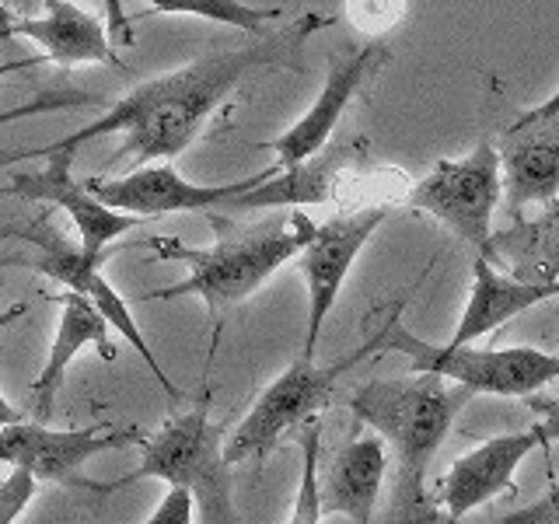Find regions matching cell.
I'll list each match as a JSON object with an SVG mask.
<instances>
[{
	"mask_svg": "<svg viewBox=\"0 0 559 524\" xmlns=\"http://www.w3.org/2000/svg\"><path fill=\"white\" fill-rule=\"evenodd\" d=\"M559 294V284H521L514 276L497 273L483 255L472 262V294L462 311V322L448 340V349L472 346L476 340L489 336V332L503 329L518 314L532 311L535 305L549 301Z\"/></svg>",
	"mask_w": 559,
	"mask_h": 524,
	"instance_id": "20",
	"label": "cell"
},
{
	"mask_svg": "<svg viewBox=\"0 0 559 524\" xmlns=\"http://www.w3.org/2000/svg\"><path fill=\"white\" fill-rule=\"evenodd\" d=\"M314 235V224L305 214L273 217L259 227L245 231H227L210 249H186L175 241H157V255L179 259L189 266V276L179 284L157 287L147 294V301H175V297H200L210 319H221L224 311L245 305L249 297L266 284V279L305 252V245Z\"/></svg>",
	"mask_w": 559,
	"mask_h": 524,
	"instance_id": "2",
	"label": "cell"
},
{
	"mask_svg": "<svg viewBox=\"0 0 559 524\" xmlns=\"http://www.w3.org/2000/svg\"><path fill=\"white\" fill-rule=\"evenodd\" d=\"M503 196L500 179V151L483 140V144L465 154L462 162H437L433 171L406 192V203L419 214L441 221L451 227L465 245L479 255L493 238V214Z\"/></svg>",
	"mask_w": 559,
	"mask_h": 524,
	"instance_id": "7",
	"label": "cell"
},
{
	"mask_svg": "<svg viewBox=\"0 0 559 524\" xmlns=\"http://www.w3.org/2000/svg\"><path fill=\"white\" fill-rule=\"evenodd\" d=\"M374 524H459V521L448 514L441 497L430 493L427 479L399 476L395 472L389 507H384L381 517H374Z\"/></svg>",
	"mask_w": 559,
	"mask_h": 524,
	"instance_id": "24",
	"label": "cell"
},
{
	"mask_svg": "<svg viewBox=\"0 0 559 524\" xmlns=\"http://www.w3.org/2000/svg\"><path fill=\"white\" fill-rule=\"evenodd\" d=\"M105 105V98L98 95H84V92H46V95H35L22 105H11L8 112H0V127H8L14 119H25V116H39V112H60V109H98ZM0 196H11L8 186H0Z\"/></svg>",
	"mask_w": 559,
	"mask_h": 524,
	"instance_id": "25",
	"label": "cell"
},
{
	"mask_svg": "<svg viewBox=\"0 0 559 524\" xmlns=\"http://www.w3.org/2000/svg\"><path fill=\"white\" fill-rule=\"evenodd\" d=\"M532 413L538 416V424H532V427L542 437V448L559 444V398L532 395Z\"/></svg>",
	"mask_w": 559,
	"mask_h": 524,
	"instance_id": "30",
	"label": "cell"
},
{
	"mask_svg": "<svg viewBox=\"0 0 559 524\" xmlns=\"http://www.w3.org/2000/svg\"><path fill=\"white\" fill-rule=\"evenodd\" d=\"M70 165L74 162H67V157H46L43 168L14 175V179L8 182V189H11V196L43 200V203L67 210L70 221H74V227H78L81 252L92 255V259H105L109 255V245L119 235L133 231V227L140 224V217L116 214V210L98 203L95 192L87 189V182L74 179Z\"/></svg>",
	"mask_w": 559,
	"mask_h": 524,
	"instance_id": "13",
	"label": "cell"
},
{
	"mask_svg": "<svg viewBox=\"0 0 559 524\" xmlns=\"http://www.w3.org/2000/svg\"><path fill=\"white\" fill-rule=\"evenodd\" d=\"M297 444H301V479H297V497L287 524H322V419H308L297 430Z\"/></svg>",
	"mask_w": 559,
	"mask_h": 524,
	"instance_id": "23",
	"label": "cell"
},
{
	"mask_svg": "<svg viewBox=\"0 0 559 524\" xmlns=\"http://www.w3.org/2000/svg\"><path fill=\"white\" fill-rule=\"evenodd\" d=\"M22 413H17L14 406H11V402H8V395L4 392H0V430H4V427H11V424H22Z\"/></svg>",
	"mask_w": 559,
	"mask_h": 524,
	"instance_id": "32",
	"label": "cell"
},
{
	"mask_svg": "<svg viewBox=\"0 0 559 524\" xmlns=\"http://www.w3.org/2000/svg\"><path fill=\"white\" fill-rule=\"evenodd\" d=\"M389 46L384 43H367L360 49H346L336 52L329 60V74L319 98H314L311 109L294 122L287 133H280L276 140H266V151L276 154V171H287L311 162L314 154L329 147V136L336 130V122L349 109V102L360 95V87L371 81L378 70L389 63Z\"/></svg>",
	"mask_w": 559,
	"mask_h": 524,
	"instance_id": "12",
	"label": "cell"
},
{
	"mask_svg": "<svg viewBox=\"0 0 559 524\" xmlns=\"http://www.w3.org/2000/svg\"><path fill=\"white\" fill-rule=\"evenodd\" d=\"M192 14V17H206V22H221L249 32L252 39L259 35H270L273 28L284 25L287 11L284 8H266V4H241V0H154L144 8V14Z\"/></svg>",
	"mask_w": 559,
	"mask_h": 524,
	"instance_id": "22",
	"label": "cell"
},
{
	"mask_svg": "<svg viewBox=\"0 0 559 524\" xmlns=\"http://www.w3.org/2000/svg\"><path fill=\"white\" fill-rule=\"evenodd\" d=\"M503 206L514 221L528 206H549L559 200V116L532 127H507L500 140Z\"/></svg>",
	"mask_w": 559,
	"mask_h": 524,
	"instance_id": "15",
	"label": "cell"
},
{
	"mask_svg": "<svg viewBox=\"0 0 559 524\" xmlns=\"http://www.w3.org/2000/svg\"><path fill=\"white\" fill-rule=\"evenodd\" d=\"M140 430L127 427H84V430H52L49 424H35L22 419L0 430V465L25 468L28 476L39 483H57L67 489H92V493H116V489L130 486L127 476L116 483H98L84 476V465L102 451L140 444Z\"/></svg>",
	"mask_w": 559,
	"mask_h": 524,
	"instance_id": "8",
	"label": "cell"
},
{
	"mask_svg": "<svg viewBox=\"0 0 559 524\" xmlns=\"http://www.w3.org/2000/svg\"><path fill=\"white\" fill-rule=\"evenodd\" d=\"M84 346H98L102 360H116V346L109 340V322L84 301L78 294H63L60 301V325H57V340L49 346V357L43 364V371L32 381V419L35 424H49L52 406H57L60 384L67 367L74 364V357Z\"/></svg>",
	"mask_w": 559,
	"mask_h": 524,
	"instance_id": "19",
	"label": "cell"
},
{
	"mask_svg": "<svg viewBox=\"0 0 559 524\" xmlns=\"http://www.w3.org/2000/svg\"><path fill=\"white\" fill-rule=\"evenodd\" d=\"M389 214H392L389 203H364L354 210H340V214L329 217L325 224H314L311 241L305 245V252L297 255V266H301L305 284H308V332H305L301 360H314L325 319L340 301L349 266L357 262V255L364 252V245L371 241V235L389 221Z\"/></svg>",
	"mask_w": 559,
	"mask_h": 524,
	"instance_id": "9",
	"label": "cell"
},
{
	"mask_svg": "<svg viewBox=\"0 0 559 524\" xmlns=\"http://www.w3.org/2000/svg\"><path fill=\"white\" fill-rule=\"evenodd\" d=\"M500 524H559V479H552L549 489L535 503L507 514Z\"/></svg>",
	"mask_w": 559,
	"mask_h": 524,
	"instance_id": "27",
	"label": "cell"
},
{
	"mask_svg": "<svg viewBox=\"0 0 559 524\" xmlns=\"http://www.w3.org/2000/svg\"><path fill=\"white\" fill-rule=\"evenodd\" d=\"M381 354V329L371 340L360 343L357 349H349L346 357L332 360V364H314L297 357L284 374H280L266 392L255 398V406L249 416L227 433L224 441V458L227 465H241V462H262L276 444L284 441L290 430H301L308 419H319V413L336 395L340 381L357 371V367Z\"/></svg>",
	"mask_w": 559,
	"mask_h": 524,
	"instance_id": "6",
	"label": "cell"
},
{
	"mask_svg": "<svg viewBox=\"0 0 559 524\" xmlns=\"http://www.w3.org/2000/svg\"><path fill=\"white\" fill-rule=\"evenodd\" d=\"M535 448H542V437L535 433V427H528L521 433L493 437V441H483L479 448L459 454L441 483V503L448 507V514L462 521L493 497L514 493V472Z\"/></svg>",
	"mask_w": 559,
	"mask_h": 524,
	"instance_id": "14",
	"label": "cell"
},
{
	"mask_svg": "<svg viewBox=\"0 0 559 524\" xmlns=\"http://www.w3.org/2000/svg\"><path fill=\"white\" fill-rule=\"evenodd\" d=\"M43 57H25V60H11V63H0V78H8L11 70H22V67H39Z\"/></svg>",
	"mask_w": 559,
	"mask_h": 524,
	"instance_id": "33",
	"label": "cell"
},
{
	"mask_svg": "<svg viewBox=\"0 0 559 524\" xmlns=\"http://www.w3.org/2000/svg\"><path fill=\"white\" fill-rule=\"evenodd\" d=\"M276 175V165L262 168L249 179L238 182H221V186H200L189 182L175 171L168 162L133 168L119 179H87V189L95 192V200L105 203L116 214L127 217H165V214H210V210H224L255 186L270 182Z\"/></svg>",
	"mask_w": 559,
	"mask_h": 524,
	"instance_id": "10",
	"label": "cell"
},
{
	"mask_svg": "<svg viewBox=\"0 0 559 524\" xmlns=\"http://www.w3.org/2000/svg\"><path fill=\"white\" fill-rule=\"evenodd\" d=\"M559 116V92L552 98H546L542 105H535V109H528L524 116L514 119V127H532V122H542V119H556Z\"/></svg>",
	"mask_w": 559,
	"mask_h": 524,
	"instance_id": "31",
	"label": "cell"
},
{
	"mask_svg": "<svg viewBox=\"0 0 559 524\" xmlns=\"http://www.w3.org/2000/svg\"><path fill=\"white\" fill-rule=\"evenodd\" d=\"M22 311H25V308H14L11 314H0V325H8V322H11V319H17V314H22Z\"/></svg>",
	"mask_w": 559,
	"mask_h": 524,
	"instance_id": "34",
	"label": "cell"
},
{
	"mask_svg": "<svg viewBox=\"0 0 559 524\" xmlns=\"http://www.w3.org/2000/svg\"><path fill=\"white\" fill-rule=\"evenodd\" d=\"M224 441L227 433L210 419V395H203L192 409L140 437V468L127 483L162 479L168 489H186L203 524H241Z\"/></svg>",
	"mask_w": 559,
	"mask_h": 524,
	"instance_id": "4",
	"label": "cell"
},
{
	"mask_svg": "<svg viewBox=\"0 0 559 524\" xmlns=\"http://www.w3.org/2000/svg\"><path fill=\"white\" fill-rule=\"evenodd\" d=\"M402 305L389 308L381 325V354H406L416 374H437L454 381L472 395H500V398H532L538 389L559 381V354L538 346H500V349H448L430 346L402 322Z\"/></svg>",
	"mask_w": 559,
	"mask_h": 524,
	"instance_id": "5",
	"label": "cell"
},
{
	"mask_svg": "<svg viewBox=\"0 0 559 524\" xmlns=\"http://www.w3.org/2000/svg\"><path fill=\"white\" fill-rule=\"evenodd\" d=\"M384 476H389V448L381 437H354L336 451L322 479V514H343L349 524H374Z\"/></svg>",
	"mask_w": 559,
	"mask_h": 524,
	"instance_id": "18",
	"label": "cell"
},
{
	"mask_svg": "<svg viewBox=\"0 0 559 524\" xmlns=\"http://www.w3.org/2000/svg\"><path fill=\"white\" fill-rule=\"evenodd\" d=\"M325 25H332V17L305 11L273 28L270 35H259V39H249L235 49L210 52V57L192 60L165 78L144 81L130 95L116 98L92 127H81L46 147L0 157V168L22 162V157H39V162L67 157V162H74V154L98 136H122L116 154L136 157L140 168L179 157L197 144L206 119L221 109L245 78L255 74V70H297L305 43Z\"/></svg>",
	"mask_w": 559,
	"mask_h": 524,
	"instance_id": "1",
	"label": "cell"
},
{
	"mask_svg": "<svg viewBox=\"0 0 559 524\" xmlns=\"http://www.w3.org/2000/svg\"><path fill=\"white\" fill-rule=\"evenodd\" d=\"M43 17H22V22H4L0 35H22L46 49V60L70 70L78 63H105L112 70H127L116 57L109 32L102 28L95 14L70 4V0H46Z\"/></svg>",
	"mask_w": 559,
	"mask_h": 524,
	"instance_id": "17",
	"label": "cell"
},
{
	"mask_svg": "<svg viewBox=\"0 0 559 524\" xmlns=\"http://www.w3.org/2000/svg\"><path fill=\"white\" fill-rule=\"evenodd\" d=\"M25 235H28L32 245H39V249H43L39 262H35V270H39L43 276H49V279H57V284L67 287L70 294L84 297V301L92 305L105 322H109V329H116L119 336L136 349V357L151 367V374L157 378V384H162V389H165L168 395H179V389H175L171 378L165 374V367L157 364L151 343L144 340V332H140V325H136V319H133L130 305L122 301V297L116 294V287L102 276V262L109 259V255H105V259L84 255V252H81V245H74L70 238H63V235L57 231V227L49 224V214L35 221Z\"/></svg>",
	"mask_w": 559,
	"mask_h": 524,
	"instance_id": "11",
	"label": "cell"
},
{
	"mask_svg": "<svg viewBox=\"0 0 559 524\" xmlns=\"http://www.w3.org/2000/svg\"><path fill=\"white\" fill-rule=\"evenodd\" d=\"M472 392L448 384L437 374H406L367 381L349 395V413L371 427L392 448L399 476L427 479V465L444 444L454 416L465 409Z\"/></svg>",
	"mask_w": 559,
	"mask_h": 524,
	"instance_id": "3",
	"label": "cell"
},
{
	"mask_svg": "<svg viewBox=\"0 0 559 524\" xmlns=\"http://www.w3.org/2000/svg\"><path fill=\"white\" fill-rule=\"evenodd\" d=\"M483 259L521 284H559V200L532 221L518 217L511 227L493 231Z\"/></svg>",
	"mask_w": 559,
	"mask_h": 524,
	"instance_id": "21",
	"label": "cell"
},
{
	"mask_svg": "<svg viewBox=\"0 0 559 524\" xmlns=\"http://www.w3.org/2000/svg\"><path fill=\"white\" fill-rule=\"evenodd\" d=\"M147 524H197V503H192L186 489H168Z\"/></svg>",
	"mask_w": 559,
	"mask_h": 524,
	"instance_id": "29",
	"label": "cell"
},
{
	"mask_svg": "<svg viewBox=\"0 0 559 524\" xmlns=\"http://www.w3.org/2000/svg\"><path fill=\"white\" fill-rule=\"evenodd\" d=\"M39 493V479L28 476L25 468H8L0 479V524H14L25 514V507Z\"/></svg>",
	"mask_w": 559,
	"mask_h": 524,
	"instance_id": "26",
	"label": "cell"
},
{
	"mask_svg": "<svg viewBox=\"0 0 559 524\" xmlns=\"http://www.w3.org/2000/svg\"><path fill=\"white\" fill-rule=\"evenodd\" d=\"M349 22L367 35H381L389 25L399 22V14L406 11V4H349Z\"/></svg>",
	"mask_w": 559,
	"mask_h": 524,
	"instance_id": "28",
	"label": "cell"
},
{
	"mask_svg": "<svg viewBox=\"0 0 559 524\" xmlns=\"http://www.w3.org/2000/svg\"><path fill=\"white\" fill-rule=\"evenodd\" d=\"M367 157V140H340V144H329L319 151L311 162L276 171L270 182L255 186L252 192H245L235 203H227L224 210H280V206H325L340 200V189L346 186L343 175L349 168H357Z\"/></svg>",
	"mask_w": 559,
	"mask_h": 524,
	"instance_id": "16",
	"label": "cell"
}]
</instances>
